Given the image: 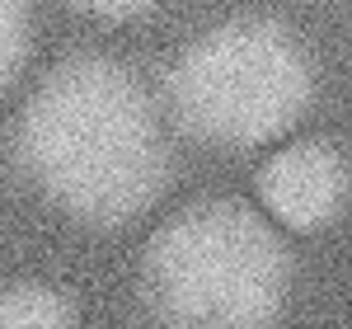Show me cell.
Listing matches in <instances>:
<instances>
[{"label":"cell","instance_id":"cell-1","mask_svg":"<svg viewBox=\"0 0 352 329\" xmlns=\"http://www.w3.org/2000/svg\"><path fill=\"white\" fill-rule=\"evenodd\" d=\"M254 193H258V207L282 231H296V235L329 231L333 217H343V198H348L343 141L305 132L272 146L254 169Z\"/></svg>","mask_w":352,"mask_h":329},{"label":"cell","instance_id":"cell-2","mask_svg":"<svg viewBox=\"0 0 352 329\" xmlns=\"http://www.w3.org/2000/svg\"><path fill=\"white\" fill-rule=\"evenodd\" d=\"M0 329H85L80 297L47 273H19L0 282Z\"/></svg>","mask_w":352,"mask_h":329},{"label":"cell","instance_id":"cell-3","mask_svg":"<svg viewBox=\"0 0 352 329\" xmlns=\"http://www.w3.org/2000/svg\"><path fill=\"white\" fill-rule=\"evenodd\" d=\"M71 5H80L85 14H99V19H136V14H146L155 0H71Z\"/></svg>","mask_w":352,"mask_h":329},{"label":"cell","instance_id":"cell-4","mask_svg":"<svg viewBox=\"0 0 352 329\" xmlns=\"http://www.w3.org/2000/svg\"><path fill=\"white\" fill-rule=\"evenodd\" d=\"M292 5H329V0H292Z\"/></svg>","mask_w":352,"mask_h":329}]
</instances>
